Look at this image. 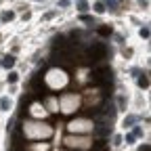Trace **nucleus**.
Instances as JSON below:
<instances>
[{
	"mask_svg": "<svg viewBox=\"0 0 151 151\" xmlns=\"http://www.w3.org/2000/svg\"><path fill=\"white\" fill-rule=\"evenodd\" d=\"M137 120H139L137 116H126L124 118V128H132V126L137 124Z\"/></svg>",
	"mask_w": 151,
	"mask_h": 151,
	"instance_id": "1a4fd4ad",
	"label": "nucleus"
},
{
	"mask_svg": "<svg viewBox=\"0 0 151 151\" xmlns=\"http://www.w3.org/2000/svg\"><path fill=\"white\" fill-rule=\"evenodd\" d=\"M137 82H139V86H141V88H149V78H147V73H141Z\"/></svg>",
	"mask_w": 151,
	"mask_h": 151,
	"instance_id": "9b49d317",
	"label": "nucleus"
},
{
	"mask_svg": "<svg viewBox=\"0 0 151 151\" xmlns=\"http://www.w3.org/2000/svg\"><path fill=\"white\" fill-rule=\"evenodd\" d=\"M0 109H2V111H9V109H11V99H9V97H2V99H0Z\"/></svg>",
	"mask_w": 151,
	"mask_h": 151,
	"instance_id": "f8f14e48",
	"label": "nucleus"
},
{
	"mask_svg": "<svg viewBox=\"0 0 151 151\" xmlns=\"http://www.w3.org/2000/svg\"><path fill=\"white\" fill-rule=\"evenodd\" d=\"M63 145L65 147H69V149H90V145H92V141L88 139V137H80V134H69V137H65V141H63Z\"/></svg>",
	"mask_w": 151,
	"mask_h": 151,
	"instance_id": "423d86ee",
	"label": "nucleus"
},
{
	"mask_svg": "<svg viewBox=\"0 0 151 151\" xmlns=\"http://www.w3.org/2000/svg\"><path fill=\"white\" fill-rule=\"evenodd\" d=\"M27 111L32 113V116H36V118H40V116L44 118L46 113H48V111L44 109V105H42V103H34V105H29V109H27Z\"/></svg>",
	"mask_w": 151,
	"mask_h": 151,
	"instance_id": "6e6552de",
	"label": "nucleus"
},
{
	"mask_svg": "<svg viewBox=\"0 0 151 151\" xmlns=\"http://www.w3.org/2000/svg\"><path fill=\"white\" fill-rule=\"evenodd\" d=\"M132 134H134V137H143V128H139V126H137V128H134V132H132Z\"/></svg>",
	"mask_w": 151,
	"mask_h": 151,
	"instance_id": "b1692460",
	"label": "nucleus"
},
{
	"mask_svg": "<svg viewBox=\"0 0 151 151\" xmlns=\"http://www.w3.org/2000/svg\"><path fill=\"white\" fill-rule=\"evenodd\" d=\"M13 17H15V13H11V11L9 13H2V21H11Z\"/></svg>",
	"mask_w": 151,
	"mask_h": 151,
	"instance_id": "aec40b11",
	"label": "nucleus"
},
{
	"mask_svg": "<svg viewBox=\"0 0 151 151\" xmlns=\"http://www.w3.org/2000/svg\"><path fill=\"white\" fill-rule=\"evenodd\" d=\"M92 128H94V122L88 118H76L67 124V130L71 134H84V132H90Z\"/></svg>",
	"mask_w": 151,
	"mask_h": 151,
	"instance_id": "20e7f679",
	"label": "nucleus"
},
{
	"mask_svg": "<svg viewBox=\"0 0 151 151\" xmlns=\"http://www.w3.org/2000/svg\"><path fill=\"white\" fill-rule=\"evenodd\" d=\"M13 65H15V57H13V55H6L4 59H2V67L9 69V67H13Z\"/></svg>",
	"mask_w": 151,
	"mask_h": 151,
	"instance_id": "9d476101",
	"label": "nucleus"
},
{
	"mask_svg": "<svg viewBox=\"0 0 151 151\" xmlns=\"http://www.w3.org/2000/svg\"><path fill=\"white\" fill-rule=\"evenodd\" d=\"M78 11L80 13H86L88 11V2H86V0H80V2H78Z\"/></svg>",
	"mask_w": 151,
	"mask_h": 151,
	"instance_id": "f3484780",
	"label": "nucleus"
},
{
	"mask_svg": "<svg viewBox=\"0 0 151 151\" xmlns=\"http://www.w3.org/2000/svg\"><path fill=\"white\" fill-rule=\"evenodd\" d=\"M88 63L90 65H97V63H101L103 59H107V46L103 44V42H94L90 48H88Z\"/></svg>",
	"mask_w": 151,
	"mask_h": 151,
	"instance_id": "39448f33",
	"label": "nucleus"
},
{
	"mask_svg": "<svg viewBox=\"0 0 151 151\" xmlns=\"http://www.w3.org/2000/svg\"><path fill=\"white\" fill-rule=\"evenodd\" d=\"M118 111H126V97H122V94H120V97H118V107H116Z\"/></svg>",
	"mask_w": 151,
	"mask_h": 151,
	"instance_id": "ddd939ff",
	"label": "nucleus"
},
{
	"mask_svg": "<svg viewBox=\"0 0 151 151\" xmlns=\"http://www.w3.org/2000/svg\"><path fill=\"white\" fill-rule=\"evenodd\" d=\"M113 145H116V147H118V145H122V137H120V134L113 137Z\"/></svg>",
	"mask_w": 151,
	"mask_h": 151,
	"instance_id": "4be33fe9",
	"label": "nucleus"
},
{
	"mask_svg": "<svg viewBox=\"0 0 151 151\" xmlns=\"http://www.w3.org/2000/svg\"><path fill=\"white\" fill-rule=\"evenodd\" d=\"M80 19H82V21H84V23H92V25H94V17H88V15H82Z\"/></svg>",
	"mask_w": 151,
	"mask_h": 151,
	"instance_id": "6ab92c4d",
	"label": "nucleus"
},
{
	"mask_svg": "<svg viewBox=\"0 0 151 151\" xmlns=\"http://www.w3.org/2000/svg\"><path fill=\"white\" fill-rule=\"evenodd\" d=\"M67 4H69V0H59V6H61V9H65Z\"/></svg>",
	"mask_w": 151,
	"mask_h": 151,
	"instance_id": "a878e982",
	"label": "nucleus"
},
{
	"mask_svg": "<svg viewBox=\"0 0 151 151\" xmlns=\"http://www.w3.org/2000/svg\"><path fill=\"white\" fill-rule=\"evenodd\" d=\"M109 11H118V2H116V0H105V2H103Z\"/></svg>",
	"mask_w": 151,
	"mask_h": 151,
	"instance_id": "4468645a",
	"label": "nucleus"
},
{
	"mask_svg": "<svg viewBox=\"0 0 151 151\" xmlns=\"http://www.w3.org/2000/svg\"><path fill=\"white\" fill-rule=\"evenodd\" d=\"M99 36L109 38V36H111V27H99Z\"/></svg>",
	"mask_w": 151,
	"mask_h": 151,
	"instance_id": "dca6fc26",
	"label": "nucleus"
},
{
	"mask_svg": "<svg viewBox=\"0 0 151 151\" xmlns=\"http://www.w3.org/2000/svg\"><path fill=\"white\" fill-rule=\"evenodd\" d=\"M94 11H97V13H105L107 9H105V4H103V2H97V4H94Z\"/></svg>",
	"mask_w": 151,
	"mask_h": 151,
	"instance_id": "a211bd4d",
	"label": "nucleus"
},
{
	"mask_svg": "<svg viewBox=\"0 0 151 151\" xmlns=\"http://www.w3.org/2000/svg\"><path fill=\"white\" fill-rule=\"evenodd\" d=\"M59 107H61L63 113H73V111H78V107H80V94H76V92L63 94V97L59 99Z\"/></svg>",
	"mask_w": 151,
	"mask_h": 151,
	"instance_id": "7ed1b4c3",
	"label": "nucleus"
},
{
	"mask_svg": "<svg viewBox=\"0 0 151 151\" xmlns=\"http://www.w3.org/2000/svg\"><path fill=\"white\" fill-rule=\"evenodd\" d=\"M134 139H137L134 134H126V143H128V145H130V143H134Z\"/></svg>",
	"mask_w": 151,
	"mask_h": 151,
	"instance_id": "393cba45",
	"label": "nucleus"
},
{
	"mask_svg": "<svg viewBox=\"0 0 151 151\" xmlns=\"http://www.w3.org/2000/svg\"><path fill=\"white\" fill-rule=\"evenodd\" d=\"M23 134L25 139H40V137H50L52 134V126L44 124V122H25L23 124Z\"/></svg>",
	"mask_w": 151,
	"mask_h": 151,
	"instance_id": "f257e3e1",
	"label": "nucleus"
},
{
	"mask_svg": "<svg viewBox=\"0 0 151 151\" xmlns=\"http://www.w3.org/2000/svg\"><path fill=\"white\" fill-rule=\"evenodd\" d=\"M44 84L46 86H50V88H59V86H65L67 84V73L63 71V69H59V67H52V69H48V73L44 76Z\"/></svg>",
	"mask_w": 151,
	"mask_h": 151,
	"instance_id": "f03ea898",
	"label": "nucleus"
},
{
	"mask_svg": "<svg viewBox=\"0 0 151 151\" xmlns=\"http://www.w3.org/2000/svg\"><path fill=\"white\" fill-rule=\"evenodd\" d=\"M42 105L46 111H57L59 107V97H42Z\"/></svg>",
	"mask_w": 151,
	"mask_h": 151,
	"instance_id": "0eeeda50",
	"label": "nucleus"
},
{
	"mask_svg": "<svg viewBox=\"0 0 151 151\" xmlns=\"http://www.w3.org/2000/svg\"><path fill=\"white\" fill-rule=\"evenodd\" d=\"M139 34H141V38H149V29H147V27H141Z\"/></svg>",
	"mask_w": 151,
	"mask_h": 151,
	"instance_id": "412c9836",
	"label": "nucleus"
},
{
	"mask_svg": "<svg viewBox=\"0 0 151 151\" xmlns=\"http://www.w3.org/2000/svg\"><path fill=\"white\" fill-rule=\"evenodd\" d=\"M6 80H9L11 84H15V82L19 80V73H17V71H9V76H6Z\"/></svg>",
	"mask_w": 151,
	"mask_h": 151,
	"instance_id": "2eb2a0df",
	"label": "nucleus"
},
{
	"mask_svg": "<svg viewBox=\"0 0 151 151\" xmlns=\"http://www.w3.org/2000/svg\"><path fill=\"white\" fill-rule=\"evenodd\" d=\"M139 151H151V147H149V143H143V145L139 147Z\"/></svg>",
	"mask_w": 151,
	"mask_h": 151,
	"instance_id": "5701e85b",
	"label": "nucleus"
}]
</instances>
